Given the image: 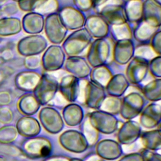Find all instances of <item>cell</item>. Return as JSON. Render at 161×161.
<instances>
[{
    "label": "cell",
    "mask_w": 161,
    "mask_h": 161,
    "mask_svg": "<svg viewBox=\"0 0 161 161\" xmlns=\"http://www.w3.org/2000/svg\"><path fill=\"white\" fill-rule=\"evenodd\" d=\"M97 12L108 23L118 25L126 23L123 5L116 4H104L97 9Z\"/></svg>",
    "instance_id": "4"
},
{
    "label": "cell",
    "mask_w": 161,
    "mask_h": 161,
    "mask_svg": "<svg viewBox=\"0 0 161 161\" xmlns=\"http://www.w3.org/2000/svg\"><path fill=\"white\" fill-rule=\"evenodd\" d=\"M134 53L133 43L130 39L118 40L114 45L113 56L114 59L120 64L128 62Z\"/></svg>",
    "instance_id": "8"
},
{
    "label": "cell",
    "mask_w": 161,
    "mask_h": 161,
    "mask_svg": "<svg viewBox=\"0 0 161 161\" xmlns=\"http://www.w3.org/2000/svg\"><path fill=\"white\" fill-rule=\"evenodd\" d=\"M74 4L81 11H87L92 6L91 0H74Z\"/></svg>",
    "instance_id": "17"
},
{
    "label": "cell",
    "mask_w": 161,
    "mask_h": 161,
    "mask_svg": "<svg viewBox=\"0 0 161 161\" xmlns=\"http://www.w3.org/2000/svg\"><path fill=\"white\" fill-rule=\"evenodd\" d=\"M110 52V43L106 39L102 38L95 40L90 45L87 55L89 62L96 66L103 64L109 58Z\"/></svg>",
    "instance_id": "3"
},
{
    "label": "cell",
    "mask_w": 161,
    "mask_h": 161,
    "mask_svg": "<svg viewBox=\"0 0 161 161\" xmlns=\"http://www.w3.org/2000/svg\"><path fill=\"white\" fill-rule=\"evenodd\" d=\"M135 52L136 55L142 58L145 56H152L155 53L151 46L148 45H142L136 47Z\"/></svg>",
    "instance_id": "16"
},
{
    "label": "cell",
    "mask_w": 161,
    "mask_h": 161,
    "mask_svg": "<svg viewBox=\"0 0 161 161\" xmlns=\"http://www.w3.org/2000/svg\"><path fill=\"white\" fill-rule=\"evenodd\" d=\"M160 3L156 0H146L143 3V20L150 25L159 28L160 26Z\"/></svg>",
    "instance_id": "6"
},
{
    "label": "cell",
    "mask_w": 161,
    "mask_h": 161,
    "mask_svg": "<svg viewBox=\"0 0 161 161\" xmlns=\"http://www.w3.org/2000/svg\"><path fill=\"white\" fill-rule=\"evenodd\" d=\"M158 28H155L147 23L143 19L138 23L134 30V36L137 41L145 43L149 41L153 35L157 31Z\"/></svg>",
    "instance_id": "11"
},
{
    "label": "cell",
    "mask_w": 161,
    "mask_h": 161,
    "mask_svg": "<svg viewBox=\"0 0 161 161\" xmlns=\"http://www.w3.org/2000/svg\"><path fill=\"white\" fill-rule=\"evenodd\" d=\"M157 2H158V3H160V0H156Z\"/></svg>",
    "instance_id": "20"
},
{
    "label": "cell",
    "mask_w": 161,
    "mask_h": 161,
    "mask_svg": "<svg viewBox=\"0 0 161 161\" xmlns=\"http://www.w3.org/2000/svg\"><path fill=\"white\" fill-rule=\"evenodd\" d=\"M59 16L65 27L70 30L81 28L86 21L82 12L72 7H65L60 11Z\"/></svg>",
    "instance_id": "5"
},
{
    "label": "cell",
    "mask_w": 161,
    "mask_h": 161,
    "mask_svg": "<svg viewBox=\"0 0 161 161\" xmlns=\"http://www.w3.org/2000/svg\"><path fill=\"white\" fill-rule=\"evenodd\" d=\"M44 23L45 32L49 40L53 43H62L66 36L67 28L62 23L59 14H48Z\"/></svg>",
    "instance_id": "2"
},
{
    "label": "cell",
    "mask_w": 161,
    "mask_h": 161,
    "mask_svg": "<svg viewBox=\"0 0 161 161\" xmlns=\"http://www.w3.org/2000/svg\"><path fill=\"white\" fill-rule=\"evenodd\" d=\"M92 36L86 28L79 29L71 33L63 43L66 53L70 56H77L91 43Z\"/></svg>",
    "instance_id": "1"
},
{
    "label": "cell",
    "mask_w": 161,
    "mask_h": 161,
    "mask_svg": "<svg viewBox=\"0 0 161 161\" xmlns=\"http://www.w3.org/2000/svg\"><path fill=\"white\" fill-rule=\"evenodd\" d=\"M47 0H21V6L25 11H31L38 9Z\"/></svg>",
    "instance_id": "14"
},
{
    "label": "cell",
    "mask_w": 161,
    "mask_h": 161,
    "mask_svg": "<svg viewBox=\"0 0 161 161\" xmlns=\"http://www.w3.org/2000/svg\"><path fill=\"white\" fill-rule=\"evenodd\" d=\"M141 1H142V0H141Z\"/></svg>",
    "instance_id": "21"
},
{
    "label": "cell",
    "mask_w": 161,
    "mask_h": 161,
    "mask_svg": "<svg viewBox=\"0 0 161 161\" xmlns=\"http://www.w3.org/2000/svg\"><path fill=\"white\" fill-rule=\"evenodd\" d=\"M40 152H41V154L42 156H47L50 153V150L48 147H44L42 148Z\"/></svg>",
    "instance_id": "19"
},
{
    "label": "cell",
    "mask_w": 161,
    "mask_h": 161,
    "mask_svg": "<svg viewBox=\"0 0 161 161\" xmlns=\"http://www.w3.org/2000/svg\"><path fill=\"white\" fill-rule=\"evenodd\" d=\"M57 8L58 3L56 0H47L36 10L43 14L48 13L51 14V13L56 11Z\"/></svg>",
    "instance_id": "13"
},
{
    "label": "cell",
    "mask_w": 161,
    "mask_h": 161,
    "mask_svg": "<svg viewBox=\"0 0 161 161\" xmlns=\"http://www.w3.org/2000/svg\"><path fill=\"white\" fill-rule=\"evenodd\" d=\"M160 31H157L152 37L150 39V46L152 48L153 50L155 52L156 54H158V55H160L161 52V45H160Z\"/></svg>",
    "instance_id": "15"
},
{
    "label": "cell",
    "mask_w": 161,
    "mask_h": 161,
    "mask_svg": "<svg viewBox=\"0 0 161 161\" xmlns=\"http://www.w3.org/2000/svg\"><path fill=\"white\" fill-rule=\"evenodd\" d=\"M84 25L89 33L97 38H104L109 31L108 23L101 15L89 16L85 21Z\"/></svg>",
    "instance_id": "7"
},
{
    "label": "cell",
    "mask_w": 161,
    "mask_h": 161,
    "mask_svg": "<svg viewBox=\"0 0 161 161\" xmlns=\"http://www.w3.org/2000/svg\"><path fill=\"white\" fill-rule=\"evenodd\" d=\"M64 58L65 53L62 48L58 45H52L43 54V62L44 65L52 64V67L58 68L62 66Z\"/></svg>",
    "instance_id": "9"
},
{
    "label": "cell",
    "mask_w": 161,
    "mask_h": 161,
    "mask_svg": "<svg viewBox=\"0 0 161 161\" xmlns=\"http://www.w3.org/2000/svg\"><path fill=\"white\" fill-rule=\"evenodd\" d=\"M108 1V0H91L92 5L96 9L104 5Z\"/></svg>",
    "instance_id": "18"
},
{
    "label": "cell",
    "mask_w": 161,
    "mask_h": 161,
    "mask_svg": "<svg viewBox=\"0 0 161 161\" xmlns=\"http://www.w3.org/2000/svg\"><path fill=\"white\" fill-rule=\"evenodd\" d=\"M126 20L138 23L143 19V3L141 0H128L124 4Z\"/></svg>",
    "instance_id": "10"
},
{
    "label": "cell",
    "mask_w": 161,
    "mask_h": 161,
    "mask_svg": "<svg viewBox=\"0 0 161 161\" xmlns=\"http://www.w3.org/2000/svg\"><path fill=\"white\" fill-rule=\"evenodd\" d=\"M111 33L116 41L131 38V31L129 25L125 23L118 25H112Z\"/></svg>",
    "instance_id": "12"
}]
</instances>
